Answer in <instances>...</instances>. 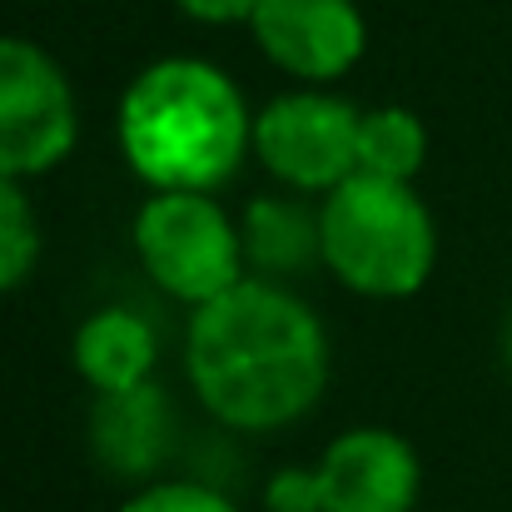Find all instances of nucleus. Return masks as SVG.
I'll return each instance as SVG.
<instances>
[{
	"mask_svg": "<svg viewBox=\"0 0 512 512\" xmlns=\"http://www.w3.org/2000/svg\"><path fill=\"white\" fill-rule=\"evenodd\" d=\"M184 358L199 403L239 433L289 428L329 388L324 324L304 299L259 279L194 309Z\"/></svg>",
	"mask_w": 512,
	"mask_h": 512,
	"instance_id": "f257e3e1",
	"label": "nucleus"
},
{
	"mask_svg": "<svg viewBox=\"0 0 512 512\" xmlns=\"http://www.w3.org/2000/svg\"><path fill=\"white\" fill-rule=\"evenodd\" d=\"M254 120L239 85L209 60L150 65L120 100V150L145 184L209 194L244 165Z\"/></svg>",
	"mask_w": 512,
	"mask_h": 512,
	"instance_id": "f03ea898",
	"label": "nucleus"
},
{
	"mask_svg": "<svg viewBox=\"0 0 512 512\" xmlns=\"http://www.w3.org/2000/svg\"><path fill=\"white\" fill-rule=\"evenodd\" d=\"M324 264L353 294L408 299L438 264V229L413 184L353 174L324 199Z\"/></svg>",
	"mask_w": 512,
	"mask_h": 512,
	"instance_id": "7ed1b4c3",
	"label": "nucleus"
},
{
	"mask_svg": "<svg viewBox=\"0 0 512 512\" xmlns=\"http://www.w3.org/2000/svg\"><path fill=\"white\" fill-rule=\"evenodd\" d=\"M135 254L170 299L194 309L244 284V234L209 194H150L135 214Z\"/></svg>",
	"mask_w": 512,
	"mask_h": 512,
	"instance_id": "20e7f679",
	"label": "nucleus"
},
{
	"mask_svg": "<svg viewBox=\"0 0 512 512\" xmlns=\"http://www.w3.org/2000/svg\"><path fill=\"white\" fill-rule=\"evenodd\" d=\"M418 453L393 428H348L314 468L269 483V512H413Z\"/></svg>",
	"mask_w": 512,
	"mask_h": 512,
	"instance_id": "39448f33",
	"label": "nucleus"
},
{
	"mask_svg": "<svg viewBox=\"0 0 512 512\" xmlns=\"http://www.w3.org/2000/svg\"><path fill=\"white\" fill-rule=\"evenodd\" d=\"M75 150V95L65 70L30 40L0 35V174L30 179Z\"/></svg>",
	"mask_w": 512,
	"mask_h": 512,
	"instance_id": "423d86ee",
	"label": "nucleus"
},
{
	"mask_svg": "<svg viewBox=\"0 0 512 512\" xmlns=\"http://www.w3.org/2000/svg\"><path fill=\"white\" fill-rule=\"evenodd\" d=\"M358 125L363 115L339 95L294 90L254 115V155L294 189L334 194L358 174Z\"/></svg>",
	"mask_w": 512,
	"mask_h": 512,
	"instance_id": "0eeeda50",
	"label": "nucleus"
},
{
	"mask_svg": "<svg viewBox=\"0 0 512 512\" xmlns=\"http://www.w3.org/2000/svg\"><path fill=\"white\" fill-rule=\"evenodd\" d=\"M249 30L259 50L299 80H339L368 45V25L353 0H259Z\"/></svg>",
	"mask_w": 512,
	"mask_h": 512,
	"instance_id": "6e6552de",
	"label": "nucleus"
},
{
	"mask_svg": "<svg viewBox=\"0 0 512 512\" xmlns=\"http://www.w3.org/2000/svg\"><path fill=\"white\" fill-rule=\"evenodd\" d=\"M165 443H170V403L155 383H140L130 393H100L90 413V448L110 473L120 478L155 473Z\"/></svg>",
	"mask_w": 512,
	"mask_h": 512,
	"instance_id": "1a4fd4ad",
	"label": "nucleus"
},
{
	"mask_svg": "<svg viewBox=\"0 0 512 512\" xmlns=\"http://www.w3.org/2000/svg\"><path fill=\"white\" fill-rule=\"evenodd\" d=\"M155 329L130 309H100L75 329V368L95 393H130L155 373Z\"/></svg>",
	"mask_w": 512,
	"mask_h": 512,
	"instance_id": "9d476101",
	"label": "nucleus"
},
{
	"mask_svg": "<svg viewBox=\"0 0 512 512\" xmlns=\"http://www.w3.org/2000/svg\"><path fill=\"white\" fill-rule=\"evenodd\" d=\"M239 234H244V259L269 274H299L314 259H324L319 214H309L289 199H254Z\"/></svg>",
	"mask_w": 512,
	"mask_h": 512,
	"instance_id": "9b49d317",
	"label": "nucleus"
},
{
	"mask_svg": "<svg viewBox=\"0 0 512 512\" xmlns=\"http://www.w3.org/2000/svg\"><path fill=\"white\" fill-rule=\"evenodd\" d=\"M423 160H428V135H423V120L413 110L383 105V110L363 115V125H358V174L413 184Z\"/></svg>",
	"mask_w": 512,
	"mask_h": 512,
	"instance_id": "f8f14e48",
	"label": "nucleus"
},
{
	"mask_svg": "<svg viewBox=\"0 0 512 512\" xmlns=\"http://www.w3.org/2000/svg\"><path fill=\"white\" fill-rule=\"evenodd\" d=\"M40 259V224L20 179L0 174V294L20 289Z\"/></svg>",
	"mask_w": 512,
	"mask_h": 512,
	"instance_id": "ddd939ff",
	"label": "nucleus"
},
{
	"mask_svg": "<svg viewBox=\"0 0 512 512\" xmlns=\"http://www.w3.org/2000/svg\"><path fill=\"white\" fill-rule=\"evenodd\" d=\"M120 512H239V508L224 493L204 488V483H150Z\"/></svg>",
	"mask_w": 512,
	"mask_h": 512,
	"instance_id": "4468645a",
	"label": "nucleus"
},
{
	"mask_svg": "<svg viewBox=\"0 0 512 512\" xmlns=\"http://www.w3.org/2000/svg\"><path fill=\"white\" fill-rule=\"evenodd\" d=\"M174 5L204 25H234V20H249L259 10V0H174Z\"/></svg>",
	"mask_w": 512,
	"mask_h": 512,
	"instance_id": "2eb2a0df",
	"label": "nucleus"
},
{
	"mask_svg": "<svg viewBox=\"0 0 512 512\" xmlns=\"http://www.w3.org/2000/svg\"><path fill=\"white\" fill-rule=\"evenodd\" d=\"M503 353H508V368H512V314H508V329H503Z\"/></svg>",
	"mask_w": 512,
	"mask_h": 512,
	"instance_id": "dca6fc26",
	"label": "nucleus"
}]
</instances>
